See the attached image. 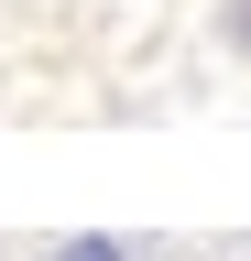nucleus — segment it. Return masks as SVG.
Masks as SVG:
<instances>
[{
  "label": "nucleus",
  "mask_w": 251,
  "mask_h": 261,
  "mask_svg": "<svg viewBox=\"0 0 251 261\" xmlns=\"http://www.w3.org/2000/svg\"><path fill=\"white\" fill-rule=\"evenodd\" d=\"M55 261H142V250H131V240H109V228H77Z\"/></svg>",
  "instance_id": "obj_1"
}]
</instances>
